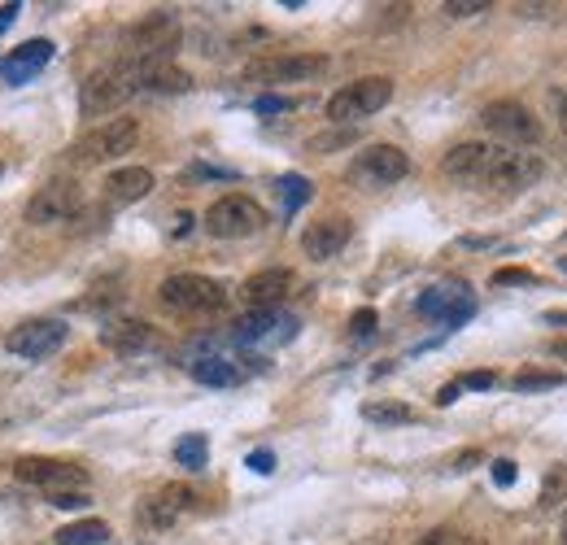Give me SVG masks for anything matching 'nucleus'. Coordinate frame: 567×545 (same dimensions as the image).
Listing matches in <instances>:
<instances>
[{"instance_id":"22","label":"nucleus","mask_w":567,"mask_h":545,"mask_svg":"<svg viewBox=\"0 0 567 545\" xmlns=\"http://www.w3.org/2000/svg\"><path fill=\"white\" fill-rule=\"evenodd\" d=\"M275 327H293V319H284L280 310H249V314H240L236 319V341H271L275 336Z\"/></svg>"},{"instance_id":"35","label":"nucleus","mask_w":567,"mask_h":545,"mask_svg":"<svg viewBox=\"0 0 567 545\" xmlns=\"http://www.w3.org/2000/svg\"><path fill=\"white\" fill-rule=\"evenodd\" d=\"M493 380H498L493 371H467L463 380H458V389H493Z\"/></svg>"},{"instance_id":"9","label":"nucleus","mask_w":567,"mask_h":545,"mask_svg":"<svg viewBox=\"0 0 567 545\" xmlns=\"http://www.w3.org/2000/svg\"><path fill=\"white\" fill-rule=\"evenodd\" d=\"M406 175H410V157L397 149V144H367L354 162V179L358 184H371V188L402 184Z\"/></svg>"},{"instance_id":"21","label":"nucleus","mask_w":567,"mask_h":545,"mask_svg":"<svg viewBox=\"0 0 567 545\" xmlns=\"http://www.w3.org/2000/svg\"><path fill=\"white\" fill-rule=\"evenodd\" d=\"M105 192H110L114 201H140V197H149L153 192V171L149 166H123V171H114L110 179H105Z\"/></svg>"},{"instance_id":"24","label":"nucleus","mask_w":567,"mask_h":545,"mask_svg":"<svg viewBox=\"0 0 567 545\" xmlns=\"http://www.w3.org/2000/svg\"><path fill=\"white\" fill-rule=\"evenodd\" d=\"M105 541H110V524H101V519H79V524L53 532V545H105Z\"/></svg>"},{"instance_id":"3","label":"nucleus","mask_w":567,"mask_h":545,"mask_svg":"<svg viewBox=\"0 0 567 545\" xmlns=\"http://www.w3.org/2000/svg\"><path fill=\"white\" fill-rule=\"evenodd\" d=\"M267 227V210H262L253 197L245 192H227L205 210V232L219 236V240H245L253 232H262Z\"/></svg>"},{"instance_id":"36","label":"nucleus","mask_w":567,"mask_h":545,"mask_svg":"<svg viewBox=\"0 0 567 545\" xmlns=\"http://www.w3.org/2000/svg\"><path fill=\"white\" fill-rule=\"evenodd\" d=\"M493 484H502V489H511L515 484V463L511 458H498V463H493Z\"/></svg>"},{"instance_id":"13","label":"nucleus","mask_w":567,"mask_h":545,"mask_svg":"<svg viewBox=\"0 0 567 545\" xmlns=\"http://www.w3.org/2000/svg\"><path fill=\"white\" fill-rule=\"evenodd\" d=\"M14 480L40 484L48 493H62V489H83V484H88V471L75 463H57V458H18Z\"/></svg>"},{"instance_id":"5","label":"nucleus","mask_w":567,"mask_h":545,"mask_svg":"<svg viewBox=\"0 0 567 545\" xmlns=\"http://www.w3.org/2000/svg\"><path fill=\"white\" fill-rule=\"evenodd\" d=\"M136 140H140V123H136V118H110V123L92 127L88 136H79L70 153H75V162L96 166V162H110V157L131 153V149H136Z\"/></svg>"},{"instance_id":"16","label":"nucleus","mask_w":567,"mask_h":545,"mask_svg":"<svg viewBox=\"0 0 567 545\" xmlns=\"http://www.w3.org/2000/svg\"><path fill=\"white\" fill-rule=\"evenodd\" d=\"M293 284H297V275L288 271V266H267V271L249 275V280L240 284V297H245L253 310H275L288 293H293Z\"/></svg>"},{"instance_id":"41","label":"nucleus","mask_w":567,"mask_h":545,"mask_svg":"<svg viewBox=\"0 0 567 545\" xmlns=\"http://www.w3.org/2000/svg\"><path fill=\"white\" fill-rule=\"evenodd\" d=\"M14 18H18V5H0V31H5Z\"/></svg>"},{"instance_id":"39","label":"nucleus","mask_w":567,"mask_h":545,"mask_svg":"<svg viewBox=\"0 0 567 545\" xmlns=\"http://www.w3.org/2000/svg\"><path fill=\"white\" fill-rule=\"evenodd\" d=\"M280 109H293L288 96H258V114H280Z\"/></svg>"},{"instance_id":"8","label":"nucleus","mask_w":567,"mask_h":545,"mask_svg":"<svg viewBox=\"0 0 567 545\" xmlns=\"http://www.w3.org/2000/svg\"><path fill=\"white\" fill-rule=\"evenodd\" d=\"M83 210V192L75 179H48V184L27 201V223L48 227V223H66Z\"/></svg>"},{"instance_id":"40","label":"nucleus","mask_w":567,"mask_h":545,"mask_svg":"<svg viewBox=\"0 0 567 545\" xmlns=\"http://www.w3.org/2000/svg\"><path fill=\"white\" fill-rule=\"evenodd\" d=\"M450 402H458V384H445V389L437 393V406H450Z\"/></svg>"},{"instance_id":"2","label":"nucleus","mask_w":567,"mask_h":545,"mask_svg":"<svg viewBox=\"0 0 567 545\" xmlns=\"http://www.w3.org/2000/svg\"><path fill=\"white\" fill-rule=\"evenodd\" d=\"M389 101H393V79H389V75H367V79L345 83L341 92H332L328 118L345 127V123H358V118L380 114V109L389 105Z\"/></svg>"},{"instance_id":"7","label":"nucleus","mask_w":567,"mask_h":545,"mask_svg":"<svg viewBox=\"0 0 567 545\" xmlns=\"http://www.w3.org/2000/svg\"><path fill=\"white\" fill-rule=\"evenodd\" d=\"M480 127L493 131L498 140H511V144H537L541 140L537 114L520 101H489L480 109Z\"/></svg>"},{"instance_id":"29","label":"nucleus","mask_w":567,"mask_h":545,"mask_svg":"<svg viewBox=\"0 0 567 545\" xmlns=\"http://www.w3.org/2000/svg\"><path fill=\"white\" fill-rule=\"evenodd\" d=\"M280 197H284L288 210L306 205V201H310V179H301V175H284V179H280Z\"/></svg>"},{"instance_id":"19","label":"nucleus","mask_w":567,"mask_h":545,"mask_svg":"<svg viewBox=\"0 0 567 545\" xmlns=\"http://www.w3.org/2000/svg\"><path fill=\"white\" fill-rule=\"evenodd\" d=\"M48 62H53V44H48V40H27V44H18L9 57H0V79L22 83V79L40 75Z\"/></svg>"},{"instance_id":"15","label":"nucleus","mask_w":567,"mask_h":545,"mask_svg":"<svg viewBox=\"0 0 567 545\" xmlns=\"http://www.w3.org/2000/svg\"><path fill=\"white\" fill-rule=\"evenodd\" d=\"M349 236H354V223H349L345 214H328L301 232V253H306L310 262H328L349 245Z\"/></svg>"},{"instance_id":"12","label":"nucleus","mask_w":567,"mask_h":545,"mask_svg":"<svg viewBox=\"0 0 567 545\" xmlns=\"http://www.w3.org/2000/svg\"><path fill=\"white\" fill-rule=\"evenodd\" d=\"M62 345H66L62 319H31V323H18L14 332L5 336V349L18 358H53Z\"/></svg>"},{"instance_id":"14","label":"nucleus","mask_w":567,"mask_h":545,"mask_svg":"<svg viewBox=\"0 0 567 545\" xmlns=\"http://www.w3.org/2000/svg\"><path fill=\"white\" fill-rule=\"evenodd\" d=\"M502 144H485V140H463V144H454L450 153L441 157V171L458 179V184H485V175H489V166H493V157H498Z\"/></svg>"},{"instance_id":"23","label":"nucleus","mask_w":567,"mask_h":545,"mask_svg":"<svg viewBox=\"0 0 567 545\" xmlns=\"http://www.w3.org/2000/svg\"><path fill=\"white\" fill-rule=\"evenodd\" d=\"M192 380L205 384V389H232V384H240V367L227 358H197L192 362Z\"/></svg>"},{"instance_id":"26","label":"nucleus","mask_w":567,"mask_h":545,"mask_svg":"<svg viewBox=\"0 0 567 545\" xmlns=\"http://www.w3.org/2000/svg\"><path fill=\"white\" fill-rule=\"evenodd\" d=\"M415 545H489V541L476 537V532H463V528H432Z\"/></svg>"},{"instance_id":"6","label":"nucleus","mask_w":567,"mask_h":545,"mask_svg":"<svg viewBox=\"0 0 567 545\" xmlns=\"http://www.w3.org/2000/svg\"><path fill=\"white\" fill-rule=\"evenodd\" d=\"M328 70V57L323 53H271L258 57V62L245 66L249 83H306Z\"/></svg>"},{"instance_id":"32","label":"nucleus","mask_w":567,"mask_h":545,"mask_svg":"<svg viewBox=\"0 0 567 545\" xmlns=\"http://www.w3.org/2000/svg\"><path fill=\"white\" fill-rule=\"evenodd\" d=\"M48 502H53L57 511H79V506H88V493H79V489H62V493H48Z\"/></svg>"},{"instance_id":"4","label":"nucleus","mask_w":567,"mask_h":545,"mask_svg":"<svg viewBox=\"0 0 567 545\" xmlns=\"http://www.w3.org/2000/svg\"><path fill=\"white\" fill-rule=\"evenodd\" d=\"M162 306L175 310V314H210V310H223L227 306V288L210 275H171L162 288H158Z\"/></svg>"},{"instance_id":"34","label":"nucleus","mask_w":567,"mask_h":545,"mask_svg":"<svg viewBox=\"0 0 567 545\" xmlns=\"http://www.w3.org/2000/svg\"><path fill=\"white\" fill-rule=\"evenodd\" d=\"M349 332H354V336H371V332H376V310H354V319H349Z\"/></svg>"},{"instance_id":"38","label":"nucleus","mask_w":567,"mask_h":545,"mask_svg":"<svg viewBox=\"0 0 567 545\" xmlns=\"http://www.w3.org/2000/svg\"><path fill=\"white\" fill-rule=\"evenodd\" d=\"M249 467L258 471V476H271V471H275V454L271 450H253L249 454Z\"/></svg>"},{"instance_id":"17","label":"nucleus","mask_w":567,"mask_h":545,"mask_svg":"<svg viewBox=\"0 0 567 545\" xmlns=\"http://www.w3.org/2000/svg\"><path fill=\"white\" fill-rule=\"evenodd\" d=\"M424 319H441V323H450L458 327L463 319H472V310H476V301L463 293V288H450V284H441V288H428L424 297H419V306H415Z\"/></svg>"},{"instance_id":"11","label":"nucleus","mask_w":567,"mask_h":545,"mask_svg":"<svg viewBox=\"0 0 567 545\" xmlns=\"http://www.w3.org/2000/svg\"><path fill=\"white\" fill-rule=\"evenodd\" d=\"M541 175H546V162H541L537 153L498 149V157H493V166L485 175V184L498 188V192H524V188H533Z\"/></svg>"},{"instance_id":"37","label":"nucleus","mask_w":567,"mask_h":545,"mask_svg":"<svg viewBox=\"0 0 567 545\" xmlns=\"http://www.w3.org/2000/svg\"><path fill=\"white\" fill-rule=\"evenodd\" d=\"M550 109H554V118H559V131L567 136V92H563V88L550 92Z\"/></svg>"},{"instance_id":"18","label":"nucleus","mask_w":567,"mask_h":545,"mask_svg":"<svg viewBox=\"0 0 567 545\" xmlns=\"http://www.w3.org/2000/svg\"><path fill=\"white\" fill-rule=\"evenodd\" d=\"M192 506H197V493H192L188 484H166V489H158L149 502H144V524L171 528L179 515L192 511Z\"/></svg>"},{"instance_id":"33","label":"nucleus","mask_w":567,"mask_h":545,"mask_svg":"<svg viewBox=\"0 0 567 545\" xmlns=\"http://www.w3.org/2000/svg\"><path fill=\"white\" fill-rule=\"evenodd\" d=\"M533 280H537V275L524 271V266H502V271L493 275V284H498V288H502V284H533Z\"/></svg>"},{"instance_id":"20","label":"nucleus","mask_w":567,"mask_h":545,"mask_svg":"<svg viewBox=\"0 0 567 545\" xmlns=\"http://www.w3.org/2000/svg\"><path fill=\"white\" fill-rule=\"evenodd\" d=\"M153 341H158V332L144 319H114L101 327V345L114 354H144V349H153Z\"/></svg>"},{"instance_id":"27","label":"nucleus","mask_w":567,"mask_h":545,"mask_svg":"<svg viewBox=\"0 0 567 545\" xmlns=\"http://www.w3.org/2000/svg\"><path fill=\"white\" fill-rule=\"evenodd\" d=\"M363 419H371V423H410L415 415H410V406H402V402H367Z\"/></svg>"},{"instance_id":"43","label":"nucleus","mask_w":567,"mask_h":545,"mask_svg":"<svg viewBox=\"0 0 567 545\" xmlns=\"http://www.w3.org/2000/svg\"><path fill=\"white\" fill-rule=\"evenodd\" d=\"M559 545H567V519H563V537H559Z\"/></svg>"},{"instance_id":"31","label":"nucleus","mask_w":567,"mask_h":545,"mask_svg":"<svg viewBox=\"0 0 567 545\" xmlns=\"http://www.w3.org/2000/svg\"><path fill=\"white\" fill-rule=\"evenodd\" d=\"M450 18H476V14H489V0H450L445 5Z\"/></svg>"},{"instance_id":"30","label":"nucleus","mask_w":567,"mask_h":545,"mask_svg":"<svg viewBox=\"0 0 567 545\" xmlns=\"http://www.w3.org/2000/svg\"><path fill=\"white\" fill-rule=\"evenodd\" d=\"M567 498V471L563 467H554L546 484H541V506H554V502H563Z\"/></svg>"},{"instance_id":"1","label":"nucleus","mask_w":567,"mask_h":545,"mask_svg":"<svg viewBox=\"0 0 567 545\" xmlns=\"http://www.w3.org/2000/svg\"><path fill=\"white\" fill-rule=\"evenodd\" d=\"M136 92H140L136 70H131V62H118V66L92 70V75L83 79L79 109H83V114H114V109H123Z\"/></svg>"},{"instance_id":"25","label":"nucleus","mask_w":567,"mask_h":545,"mask_svg":"<svg viewBox=\"0 0 567 545\" xmlns=\"http://www.w3.org/2000/svg\"><path fill=\"white\" fill-rule=\"evenodd\" d=\"M175 458H179V467H188V471H201L205 467V458H210V441L197 432V436H184V441L175 445Z\"/></svg>"},{"instance_id":"10","label":"nucleus","mask_w":567,"mask_h":545,"mask_svg":"<svg viewBox=\"0 0 567 545\" xmlns=\"http://www.w3.org/2000/svg\"><path fill=\"white\" fill-rule=\"evenodd\" d=\"M127 44L136 57H171V48L179 44V18L171 9H153L136 27H127Z\"/></svg>"},{"instance_id":"28","label":"nucleus","mask_w":567,"mask_h":545,"mask_svg":"<svg viewBox=\"0 0 567 545\" xmlns=\"http://www.w3.org/2000/svg\"><path fill=\"white\" fill-rule=\"evenodd\" d=\"M563 371H520L515 375V389L520 393H541V389H559Z\"/></svg>"},{"instance_id":"42","label":"nucleus","mask_w":567,"mask_h":545,"mask_svg":"<svg viewBox=\"0 0 567 545\" xmlns=\"http://www.w3.org/2000/svg\"><path fill=\"white\" fill-rule=\"evenodd\" d=\"M554 354H559V358H567V341H554Z\"/></svg>"}]
</instances>
